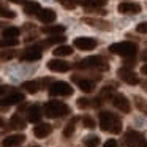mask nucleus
I'll use <instances>...</instances> for the list:
<instances>
[{
    "label": "nucleus",
    "mask_w": 147,
    "mask_h": 147,
    "mask_svg": "<svg viewBox=\"0 0 147 147\" xmlns=\"http://www.w3.org/2000/svg\"><path fill=\"white\" fill-rule=\"evenodd\" d=\"M76 105H78V108H79V109H87V108L90 106V100H89V98H84V96H81V98H78Z\"/></svg>",
    "instance_id": "35"
},
{
    "label": "nucleus",
    "mask_w": 147,
    "mask_h": 147,
    "mask_svg": "<svg viewBox=\"0 0 147 147\" xmlns=\"http://www.w3.org/2000/svg\"><path fill=\"white\" fill-rule=\"evenodd\" d=\"M32 147H40V146H32Z\"/></svg>",
    "instance_id": "46"
},
{
    "label": "nucleus",
    "mask_w": 147,
    "mask_h": 147,
    "mask_svg": "<svg viewBox=\"0 0 147 147\" xmlns=\"http://www.w3.org/2000/svg\"><path fill=\"white\" fill-rule=\"evenodd\" d=\"M76 67L84 68V70H98V71L109 70V63L101 57V55H90V57H86L82 62H78Z\"/></svg>",
    "instance_id": "4"
},
{
    "label": "nucleus",
    "mask_w": 147,
    "mask_h": 147,
    "mask_svg": "<svg viewBox=\"0 0 147 147\" xmlns=\"http://www.w3.org/2000/svg\"><path fill=\"white\" fill-rule=\"evenodd\" d=\"M55 18H57V14H55V11L51 10V8L40 10V13H38V19L41 21L43 24H52L55 21Z\"/></svg>",
    "instance_id": "17"
},
{
    "label": "nucleus",
    "mask_w": 147,
    "mask_h": 147,
    "mask_svg": "<svg viewBox=\"0 0 147 147\" xmlns=\"http://www.w3.org/2000/svg\"><path fill=\"white\" fill-rule=\"evenodd\" d=\"M52 54H54L55 57H67V55L73 54V48H71V46H67V45H62V46H57V48L52 51Z\"/></svg>",
    "instance_id": "22"
},
{
    "label": "nucleus",
    "mask_w": 147,
    "mask_h": 147,
    "mask_svg": "<svg viewBox=\"0 0 147 147\" xmlns=\"http://www.w3.org/2000/svg\"><path fill=\"white\" fill-rule=\"evenodd\" d=\"M112 105H114L119 111L125 112V114H128V112L131 111L130 101H128V98L125 95H122V93H114V96H112Z\"/></svg>",
    "instance_id": "10"
},
{
    "label": "nucleus",
    "mask_w": 147,
    "mask_h": 147,
    "mask_svg": "<svg viewBox=\"0 0 147 147\" xmlns=\"http://www.w3.org/2000/svg\"><path fill=\"white\" fill-rule=\"evenodd\" d=\"M136 32H139V33H147V21H146V22L138 24V26H136Z\"/></svg>",
    "instance_id": "37"
},
{
    "label": "nucleus",
    "mask_w": 147,
    "mask_h": 147,
    "mask_svg": "<svg viewBox=\"0 0 147 147\" xmlns=\"http://www.w3.org/2000/svg\"><path fill=\"white\" fill-rule=\"evenodd\" d=\"M74 48L81 49V51H92L93 48H96V40L90 38V36H79L74 40Z\"/></svg>",
    "instance_id": "11"
},
{
    "label": "nucleus",
    "mask_w": 147,
    "mask_h": 147,
    "mask_svg": "<svg viewBox=\"0 0 147 147\" xmlns=\"http://www.w3.org/2000/svg\"><path fill=\"white\" fill-rule=\"evenodd\" d=\"M141 73H142V74H146V76H147V63L141 67Z\"/></svg>",
    "instance_id": "42"
},
{
    "label": "nucleus",
    "mask_w": 147,
    "mask_h": 147,
    "mask_svg": "<svg viewBox=\"0 0 147 147\" xmlns=\"http://www.w3.org/2000/svg\"><path fill=\"white\" fill-rule=\"evenodd\" d=\"M13 57H16V51H0V60L2 62L11 60Z\"/></svg>",
    "instance_id": "33"
},
{
    "label": "nucleus",
    "mask_w": 147,
    "mask_h": 147,
    "mask_svg": "<svg viewBox=\"0 0 147 147\" xmlns=\"http://www.w3.org/2000/svg\"><path fill=\"white\" fill-rule=\"evenodd\" d=\"M48 68L55 73H67V71H70L71 65L65 60H60V59H51L48 62Z\"/></svg>",
    "instance_id": "12"
},
{
    "label": "nucleus",
    "mask_w": 147,
    "mask_h": 147,
    "mask_svg": "<svg viewBox=\"0 0 147 147\" xmlns=\"http://www.w3.org/2000/svg\"><path fill=\"white\" fill-rule=\"evenodd\" d=\"M57 2L63 8H67V10H73V8H76V2H74V0H57Z\"/></svg>",
    "instance_id": "36"
},
{
    "label": "nucleus",
    "mask_w": 147,
    "mask_h": 147,
    "mask_svg": "<svg viewBox=\"0 0 147 147\" xmlns=\"http://www.w3.org/2000/svg\"><path fill=\"white\" fill-rule=\"evenodd\" d=\"M3 26H5L3 22H0V30H3Z\"/></svg>",
    "instance_id": "44"
},
{
    "label": "nucleus",
    "mask_w": 147,
    "mask_h": 147,
    "mask_svg": "<svg viewBox=\"0 0 147 147\" xmlns=\"http://www.w3.org/2000/svg\"><path fill=\"white\" fill-rule=\"evenodd\" d=\"M100 128L103 131H108V133L119 134L122 133V119L114 112L103 111L100 114Z\"/></svg>",
    "instance_id": "1"
},
{
    "label": "nucleus",
    "mask_w": 147,
    "mask_h": 147,
    "mask_svg": "<svg viewBox=\"0 0 147 147\" xmlns=\"http://www.w3.org/2000/svg\"><path fill=\"white\" fill-rule=\"evenodd\" d=\"M22 89L29 93H36L40 90V82L38 81H27L22 84Z\"/></svg>",
    "instance_id": "27"
},
{
    "label": "nucleus",
    "mask_w": 147,
    "mask_h": 147,
    "mask_svg": "<svg viewBox=\"0 0 147 147\" xmlns=\"http://www.w3.org/2000/svg\"><path fill=\"white\" fill-rule=\"evenodd\" d=\"M24 93H21V92H11L10 95H7L5 98H2L0 100V111H7L10 106H13V105H19V103H22L24 101Z\"/></svg>",
    "instance_id": "7"
},
{
    "label": "nucleus",
    "mask_w": 147,
    "mask_h": 147,
    "mask_svg": "<svg viewBox=\"0 0 147 147\" xmlns=\"http://www.w3.org/2000/svg\"><path fill=\"white\" fill-rule=\"evenodd\" d=\"M19 45L18 38H2L0 40V48H13V46Z\"/></svg>",
    "instance_id": "30"
},
{
    "label": "nucleus",
    "mask_w": 147,
    "mask_h": 147,
    "mask_svg": "<svg viewBox=\"0 0 147 147\" xmlns=\"http://www.w3.org/2000/svg\"><path fill=\"white\" fill-rule=\"evenodd\" d=\"M74 2H76V5H81L89 10H98L108 3V0H74Z\"/></svg>",
    "instance_id": "16"
},
{
    "label": "nucleus",
    "mask_w": 147,
    "mask_h": 147,
    "mask_svg": "<svg viewBox=\"0 0 147 147\" xmlns=\"http://www.w3.org/2000/svg\"><path fill=\"white\" fill-rule=\"evenodd\" d=\"M103 147H117V141L115 139H108L105 144H103Z\"/></svg>",
    "instance_id": "38"
},
{
    "label": "nucleus",
    "mask_w": 147,
    "mask_h": 147,
    "mask_svg": "<svg viewBox=\"0 0 147 147\" xmlns=\"http://www.w3.org/2000/svg\"><path fill=\"white\" fill-rule=\"evenodd\" d=\"M144 89H146V90H147V82H146V84H144Z\"/></svg>",
    "instance_id": "45"
},
{
    "label": "nucleus",
    "mask_w": 147,
    "mask_h": 147,
    "mask_svg": "<svg viewBox=\"0 0 147 147\" xmlns=\"http://www.w3.org/2000/svg\"><path fill=\"white\" fill-rule=\"evenodd\" d=\"M0 18H7V19H14L16 18V13L5 7H0Z\"/></svg>",
    "instance_id": "32"
},
{
    "label": "nucleus",
    "mask_w": 147,
    "mask_h": 147,
    "mask_svg": "<svg viewBox=\"0 0 147 147\" xmlns=\"http://www.w3.org/2000/svg\"><path fill=\"white\" fill-rule=\"evenodd\" d=\"M21 30L18 27H5L2 30V38H18Z\"/></svg>",
    "instance_id": "25"
},
{
    "label": "nucleus",
    "mask_w": 147,
    "mask_h": 147,
    "mask_svg": "<svg viewBox=\"0 0 147 147\" xmlns=\"http://www.w3.org/2000/svg\"><path fill=\"white\" fill-rule=\"evenodd\" d=\"M27 120L32 123H38L41 120V108L38 105H32L27 109Z\"/></svg>",
    "instance_id": "18"
},
{
    "label": "nucleus",
    "mask_w": 147,
    "mask_h": 147,
    "mask_svg": "<svg viewBox=\"0 0 147 147\" xmlns=\"http://www.w3.org/2000/svg\"><path fill=\"white\" fill-rule=\"evenodd\" d=\"M51 133H52V127L49 123H38L35 128H33V134H35L36 138H40V139L49 136Z\"/></svg>",
    "instance_id": "19"
},
{
    "label": "nucleus",
    "mask_w": 147,
    "mask_h": 147,
    "mask_svg": "<svg viewBox=\"0 0 147 147\" xmlns=\"http://www.w3.org/2000/svg\"><path fill=\"white\" fill-rule=\"evenodd\" d=\"M10 2H11V3H19V5H26L27 3V0H10Z\"/></svg>",
    "instance_id": "40"
},
{
    "label": "nucleus",
    "mask_w": 147,
    "mask_h": 147,
    "mask_svg": "<svg viewBox=\"0 0 147 147\" xmlns=\"http://www.w3.org/2000/svg\"><path fill=\"white\" fill-rule=\"evenodd\" d=\"M3 125H5V122H3V119L0 117V127H3Z\"/></svg>",
    "instance_id": "43"
},
{
    "label": "nucleus",
    "mask_w": 147,
    "mask_h": 147,
    "mask_svg": "<svg viewBox=\"0 0 147 147\" xmlns=\"http://www.w3.org/2000/svg\"><path fill=\"white\" fill-rule=\"evenodd\" d=\"M117 76L120 78L123 82L130 84V86H136V84H139V78H138V74L134 73L131 68H119L117 70Z\"/></svg>",
    "instance_id": "9"
},
{
    "label": "nucleus",
    "mask_w": 147,
    "mask_h": 147,
    "mask_svg": "<svg viewBox=\"0 0 147 147\" xmlns=\"http://www.w3.org/2000/svg\"><path fill=\"white\" fill-rule=\"evenodd\" d=\"M141 59H142L144 62H147V49H146V51L141 52Z\"/></svg>",
    "instance_id": "41"
},
{
    "label": "nucleus",
    "mask_w": 147,
    "mask_h": 147,
    "mask_svg": "<svg viewBox=\"0 0 147 147\" xmlns=\"http://www.w3.org/2000/svg\"><path fill=\"white\" fill-rule=\"evenodd\" d=\"M65 40H67V38H65L63 35L52 36V38H49V40H46V41L40 43V45H38V48H43V46H51V45H57V43H63Z\"/></svg>",
    "instance_id": "28"
},
{
    "label": "nucleus",
    "mask_w": 147,
    "mask_h": 147,
    "mask_svg": "<svg viewBox=\"0 0 147 147\" xmlns=\"http://www.w3.org/2000/svg\"><path fill=\"white\" fill-rule=\"evenodd\" d=\"M43 57V52H41V48L38 46H30V48L24 49L22 54L19 55V59L22 62H35V60H40Z\"/></svg>",
    "instance_id": "8"
},
{
    "label": "nucleus",
    "mask_w": 147,
    "mask_h": 147,
    "mask_svg": "<svg viewBox=\"0 0 147 147\" xmlns=\"http://www.w3.org/2000/svg\"><path fill=\"white\" fill-rule=\"evenodd\" d=\"M26 141V134H11V136H7L3 141H2V147H16V146H21V144Z\"/></svg>",
    "instance_id": "15"
},
{
    "label": "nucleus",
    "mask_w": 147,
    "mask_h": 147,
    "mask_svg": "<svg viewBox=\"0 0 147 147\" xmlns=\"http://www.w3.org/2000/svg\"><path fill=\"white\" fill-rule=\"evenodd\" d=\"M82 125H84L86 128H90V130L96 127L95 120H93V119L90 117V115H84V117H82Z\"/></svg>",
    "instance_id": "34"
},
{
    "label": "nucleus",
    "mask_w": 147,
    "mask_h": 147,
    "mask_svg": "<svg viewBox=\"0 0 147 147\" xmlns=\"http://www.w3.org/2000/svg\"><path fill=\"white\" fill-rule=\"evenodd\" d=\"M134 105H136V108L139 109L141 112H144V114L147 115V103L144 101L141 96H134Z\"/></svg>",
    "instance_id": "31"
},
{
    "label": "nucleus",
    "mask_w": 147,
    "mask_h": 147,
    "mask_svg": "<svg viewBox=\"0 0 147 147\" xmlns=\"http://www.w3.org/2000/svg\"><path fill=\"white\" fill-rule=\"evenodd\" d=\"M125 142L130 147H147L146 136L136 130H128L125 133Z\"/></svg>",
    "instance_id": "6"
},
{
    "label": "nucleus",
    "mask_w": 147,
    "mask_h": 147,
    "mask_svg": "<svg viewBox=\"0 0 147 147\" xmlns=\"http://www.w3.org/2000/svg\"><path fill=\"white\" fill-rule=\"evenodd\" d=\"M71 79H73V82L76 84L82 92L89 93V92H93V89H95V81L93 79H89V78H79V76H73Z\"/></svg>",
    "instance_id": "13"
},
{
    "label": "nucleus",
    "mask_w": 147,
    "mask_h": 147,
    "mask_svg": "<svg viewBox=\"0 0 147 147\" xmlns=\"http://www.w3.org/2000/svg\"><path fill=\"white\" fill-rule=\"evenodd\" d=\"M10 89H11V87H8V86H0V95H3V93H7Z\"/></svg>",
    "instance_id": "39"
},
{
    "label": "nucleus",
    "mask_w": 147,
    "mask_h": 147,
    "mask_svg": "<svg viewBox=\"0 0 147 147\" xmlns=\"http://www.w3.org/2000/svg\"><path fill=\"white\" fill-rule=\"evenodd\" d=\"M43 112L46 114V117H51V119H59V117H63V115H68L70 114V108L68 105L62 101H48L43 108Z\"/></svg>",
    "instance_id": "3"
},
{
    "label": "nucleus",
    "mask_w": 147,
    "mask_h": 147,
    "mask_svg": "<svg viewBox=\"0 0 147 147\" xmlns=\"http://www.w3.org/2000/svg\"><path fill=\"white\" fill-rule=\"evenodd\" d=\"M76 122H78V117H73L67 125H65V128H63V136L65 138H71V136H73L74 130H76Z\"/></svg>",
    "instance_id": "26"
},
{
    "label": "nucleus",
    "mask_w": 147,
    "mask_h": 147,
    "mask_svg": "<svg viewBox=\"0 0 147 147\" xmlns=\"http://www.w3.org/2000/svg\"><path fill=\"white\" fill-rule=\"evenodd\" d=\"M84 22L92 26V27H98V29H101V30H111V24L106 22V21H98V19H92V18H86Z\"/></svg>",
    "instance_id": "21"
},
{
    "label": "nucleus",
    "mask_w": 147,
    "mask_h": 147,
    "mask_svg": "<svg viewBox=\"0 0 147 147\" xmlns=\"http://www.w3.org/2000/svg\"><path fill=\"white\" fill-rule=\"evenodd\" d=\"M43 33H46V35H52V36H57V35H62V33L65 32V26H45L41 29Z\"/></svg>",
    "instance_id": "20"
},
{
    "label": "nucleus",
    "mask_w": 147,
    "mask_h": 147,
    "mask_svg": "<svg viewBox=\"0 0 147 147\" xmlns=\"http://www.w3.org/2000/svg\"><path fill=\"white\" fill-rule=\"evenodd\" d=\"M40 10H41V7H40L38 2H27L26 5H24V13L29 14V16H33V14H38Z\"/></svg>",
    "instance_id": "23"
},
{
    "label": "nucleus",
    "mask_w": 147,
    "mask_h": 147,
    "mask_svg": "<svg viewBox=\"0 0 147 147\" xmlns=\"http://www.w3.org/2000/svg\"><path fill=\"white\" fill-rule=\"evenodd\" d=\"M120 14H139L141 13V5L133 3V2H122L117 7Z\"/></svg>",
    "instance_id": "14"
},
{
    "label": "nucleus",
    "mask_w": 147,
    "mask_h": 147,
    "mask_svg": "<svg viewBox=\"0 0 147 147\" xmlns=\"http://www.w3.org/2000/svg\"><path fill=\"white\" fill-rule=\"evenodd\" d=\"M109 52L115 55H120L123 59H133L138 52V46L131 41H122V43H114L109 46Z\"/></svg>",
    "instance_id": "2"
},
{
    "label": "nucleus",
    "mask_w": 147,
    "mask_h": 147,
    "mask_svg": "<svg viewBox=\"0 0 147 147\" xmlns=\"http://www.w3.org/2000/svg\"><path fill=\"white\" fill-rule=\"evenodd\" d=\"M48 89H49V95L51 96H70V95H73V87L68 82H63V81H55Z\"/></svg>",
    "instance_id": "5"
},
{
    "label": "nucleus",
    "mask_w": 147,
    "mask_h": 147,
    "mask_svg": "<svg viewBox=\"0 0 147 147\" xmlns=\"http://www.w3.org/2000/svg\"><path fill=\"white\" fill-rule=\"evenodd\" d=\"M84 146L86 147H98L100 146V138L96 134H90L84 139Z\"/></svg>",
    "instance_id": "29"
},
{
    "label": "nucleus",
    "mask_w": 147,
    "mask_h": 147,
    "mask_svg": "<svg viewBox=\"0 0 147 147\" xmlns=\"http://www.w3.org/2000/svg\"><path fill=\"white\" fill-rule=\"evenodd\" d=\"M10 127L14 128V130H24V128H26V120H24L19 114H14L10 120Z\"/></svg>",
    "instance_id": "24"
}]
</instances>
